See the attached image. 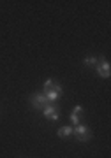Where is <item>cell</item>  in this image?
<instances>
[{
  "instance_id": "cell-1",
  "label": "cell",
  "mask_w": 111,
  "mask_h": 158,
  "mask_svg": "<svg viewBox=\"0 0 111 158\" xmlns=\"http://www.w3.org/2000/svg\"><path fill=\"white\" fill-rule=\"evenodd\" d=\"M72 134L76 135V139H78L79 142H87V141H90V137H92L90 128L87 125H76V128H72Z\"/></svg>"
},
{
  "instance_id": "cell-2",
  "label": "cell",
  "mask_w": 111,
  "mask_h": 158,
  "mask_svg": "<svg viewBox=\"0 0 111 158\" xmlns=\"http://www.w3.org/2000/svg\"><path fill=\"white\" fill-rule=\"evenodd\" d=\"M30 102H32L33 107H35V109H41V111H42V109H44L48 104H50V102L46 100V95H44V93H35V95L32 97V100H30Z\"/></svg>"
},
{
  "instance_id": "cell-3",
  "label": "cell",
  "mask_w": 111,
  "mask_h": 158,
  "mask_svg": "<svg viewBox=\"0 0 111 158\" xmlns=\"http://www.w3.org/2000/svg\"><path fill=\"white\" fill-rule=\"evenodd\" d=\"M109 72H111L109 63L106 62L104 58H100V62H97V74H99L100 77L108 79V77H109Z\"/></svg>"
},
{
  "instance_id": "cell-4",
  "label": "cell",
  "mask_w": 111,
  "mask_h": 158,
  "mask_svg": "<svg viewBox=\"0 0 111 158\" xmlns=\"http://www.w3.org/2000/svg\"><path fill=\"white\" fill-rule=\"evenodd\" d=\"M42 114H44L48 119H51V121H55V119L60 118V111H58L55 106H51V104H48V106L42 109Z\"/></svg>"
},
{
  "instance_id": "cell-5",
  "label": "cell",
  "mask_w": 111,
  "mask_h": 158,
  "mask_svg": "<svg viewBox=\"0 0 111 158\" xmlns=\"http://www.w3.org/2000/svg\"><path fill=\"white\" fill-rule=\"evenodd\" d=\"M44 95H46V100L51 104V102H55V100H58V98H60L62 91L60 90H46Z\"/></svg>"
},
{
  "instance_id": "cell-6",
  "label": "cell",
  "mask_w": 111,
  "mask_h": 158,
  "mask_svg": "<svg viewBox=\"0 0 111 158\" xmlns=\"http://www.w3.org/2000/svg\"><path fill=\"white\" fill-rule=\"evenodd\" d=\"M72 134V127H62L58 130V137H69Z\"/></svg>"
},
{
  "instance_id": "cell-7",
  "label": "cell",
  "mask_w": 111,
  "mask_h": 158,
  "mask_svg": "<svg viewBox=\"0 0 111 158\" xmlns=\"http://www.w3.org/2000/svg\"><path fill=\"white\" fill-rule=\"evenodd\" d=\"M97 62H99V58H95V56H87L83 60L85 65H97Z\"/></svg>"
},
{
  "instance_id": "cell-8",
  "label": "cell",
  "mask_w": 111,
  "mask_h": 158,
  "mask_svg": "<svg viewBox=\"0 0 111 158\" xmlns=\"http://www.w3.org/2000/svg\"><path fill=\"white\" fill-rule=\"evenodd\" d=\"M69 118H71L72 125H78V123H79V116H78V114H74V113H71V116H69Z\"/></svg>"
},
{
  "instance_id": "cell-9",
  "label": "cell",
  "mask_w": 111,
  "mask_h": 158,
  "mask_svg": "<svg viewBox=\"0 0 111 158\" xmlns=\"http://www.w3.org/2000/svg\"><path fill=\"white\" fill-rule=\"evenodd\" d=\"M53 83H55L53 79H48V81H44V91H46V90H50L51 86H53Z\"/></svg>"
},
{
  "instance_id": "cell-10",
  "label": "cell",
  "mask_w": 111,
  "mask_h": 158,
  "mask_svg": "<svg viewBox=\"0 0 111 158\" xmlns=\"http://www.w3.org/2000/svg\"><path fill=\"white\" fill-rule=\"evenodd\" d=\"M83 111H85V109L81 107V106H76V107H74V111H72V113H74V114H78V116H79V114H83Z\"/></svg>"
}]
</instances>
